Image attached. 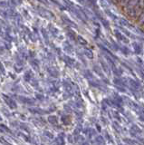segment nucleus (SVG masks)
I'll list each match as a JSON object with an SVG mask.
<instances>
[{
	"mask_svg": "<svg viewBox=\"0 0 144 145\" xmlns=\"http://www.w3.org/2000/svg\"><path fill=\"white\" fill-rule=\"evenodd\" d=\"M48 71H49V74L50 75H52L53 76L56 77L58 75V74L56 72V71H54V69H48Z\"/></svg>",
	"mask_w": 144,
	"mask_h": 145,
	"instance_id": "obj_21",
	"label": "nucleus"
},
{
	"mask_svg": "<svg viewBox=\"0 0 144 145\" xmlns=\"http://www.w3.org/2000/svg\"><path fill=\"white\" fill-rule=\"evenodd\" d=\"M64 85H65V89L67 90V91L70 92L71 90H72V86H71L69 83H64Z\"/></svg>",
	"mask_w": 144,
	"mask_h": 145,
	"instance_id": "obj_27",
	"label": "nucleus"
},
{
	"mask_svg": "<svg viewBox=\"0 0 144 145\" xmlns=\"http://www.w3.org/2000/svg\"><path fill=\"white\" fill-rule=\"evenodd\" d=\"M19 99H20L21 102H23V103H26V104H35V102L32 99H28V98H25V97H19Z\"/></svg>",
	"mask_w": 144,
	"mask_h": 145,
	"instance_id": "obj_6",
	"label": "nucleus"
},
{
	"mask_svg": "<svg viewBox=\"0 0 144 145\" xmlns=\"http://www.w3.org/2000/svg\"><path fill=\"white\" fill-rule=\"evenodd\" d=\"M29 111L31 112H35V113H42V111L40 110V109H37V108H35V109H33V108H30L29 109Z\"/></svg>",
	"mask_w": 144,
	"mask_h": 145,
	"instance_id": "obj_20",
	"label": "nucleus"
},
{
	"mask_svg": "<svg viewBox=\"0 0 144 145\" xmlns=\"http://www.w3.org/2000/svg\"><path fill=\"white\" fill-rule=\"evenodd\" d=\"M6 6V2L2 1V2H0V6Z\"/></svg>",
	"mask_w": 144,
	"mask_h": 145,
	"instance_id": "obj_35",
	"label": "nucleus"
},
{
	"mask_svg": "<svg viewBox=\"0 0 144 145\" xmlns=\"http://www.w3.org/2000/svg\"><path fill=\"white\" fill-rule=\"evenodd\" d=\"M35 97H36L37 99H39V100H43L44 99V96L42 95V94H40V93H36V94H35Z\"/></svg>",
	"mask_w": 144,
	"mask_h": 145,
	"instance_id": "obj_29",
	"label": "nucleus"
},
{
	"mask_svg": "<svg viewBox=\"0 0 144 145\" xmlns=\"http://www.w3.org/2000/svg\"><path fill=\"white\" fill-rule=\"evenodd\" d=\"M129 83H130L131 87H132V89H135V90L140 89V83H137V82L134 81V80H132V79H130V80H129Z\"/></svg>",
	"mask_w": 144,
	"mask_h": 145,
	"instance_id": "obj_2",
	"label": "nucleus"
},
{
	"mask_svg": "<svg viewBox=\"0 0 144 145\" xmlns=\"http://www.w3.org/2000/svg\"><path fill=\"white\" fill-rule=\"evenodd\" d=\"M0 70H2V74H5V69H4V67H3V65L1 64H0Z\"/></svg>",
	"mask_w": 144,
	"mask_h": 145,
	"instance_id": "obj_33",
	"label": "nucleus"
},
{
	"mask_svg": "<svg viewBox=\"0 0 144 145\" xmlns=\"http://www.w3.org/2000/svg\"><path fill=\"white\" fill-rule=\"evenodd\" d=\"M97 128H98V130H101V128H100L99 125H97Z\"/></svg>",
	"mask_w": 144,
	"mask_h": 145,
	"instance_id": "obj_37",
	"label": "nucleus"
},
{
	"mask_svg": "<svg viewBox=\"0 0 144 145\" xmlns=\"http://www.w3.org/2000/svg\"><path fill=\"white\" fill-rule=\"evenodd\" d=\"M0 127H1V128H3V129H5V130H6V132H9V133H10V130H8V129L6 128V126H5V125H3V124H1L0 125Z\"/></svg>",
	"mask_w": 144,
	"mask_h": 145,
	"instance_id": "obj_31",
	"label": "nucleus"
},
{
	"mask_svg": "<svg viewBox=\"0 0 144 145\" xmlns=\"http://www.w3.org/2000/svg\"><path fill=\"white\" fill-rule=\"evenodd\" d=\"M114 83H115L117 86H121V85H122L124 83V82L122 81V79H114Z\"/></svg>",
	"mask_w": 144,
	"mask_h": 145,
	"instance_id": "obj_15",
	"label": "nucleus"
},
{
	"mask_svg": "<svg viewBox=\"0 0 144 145\" xmlns=\"http://www.w3.org/2000/svg\"><path fill=\"white\" fill-rule=\"evenodd\" d=\"M65 62H67L68 64H74V61H73L72 59H70L69 57H67V56H66V58H65Z\"/></svg>",
	"mask_w": 144,
	"mask_h": 145,
	"instance_id": "obj_26",
	"label": "nucleus"
},
{
	"mask_svg": "<svg viewBox=\"0 0 144 145\" xmlns=\"http://www.w3.org/2000/svg\"><path fill=\"white\" fill-rule=\"evenodd\" d=\"M122 49H123V52H125L126 54H128V53H129V51H128V49H127V48L123 47V48H122Z\"/></svg>",
	"mask_w": 144,
	"mask_h": 145,
	"instance_id": "obj_36",
	"label": "nucleus"
},
{
	"mask_svg": "<svg viewBox=\"0 0 144 145\" xmlns=\"http://www.w3.org/2000/svg\"><path fill=\"white\" fill-rule=\"evenodd\" d=\"M86 133H87V135L89 136V138H92V137L95 135V130H93V129H90L88 132H86Z\"/></svg>",
	"mask_w": 144,
	"mask_h": 145,
	"instance_id": "obj_16",
	"label": "nucleus"
},
{
	"mask_svg": "<svg viewBox=\"0 0 144 145\" xmlns=\"http://www.w3.org/2000/svg\"><path fill=\"white\" fill-rule=\"evenodd\" d=\"M112 71H113V72H114V75H117V76H121V75H122V72L120 69H118V68H116L115 67V65H112Z\"/></svg>",
	"mask_w": 144,
	"mask_h": 145,
	"instance_id": "obj_7",
	"label": "nucleus"
},
{
	"mask_svg": "<svg viewBox=\"0 0 144 145\" xmlns=\"http://www.w3.org/2000/svg\"><path fill=\"white\" fill-rule=\"evenodd\" d=\"M32 77H33V74L30 72H27L25 74V81H30L32 79Z\"/></svg>",
	"mask_w": 144,
	"mask_h": 145,
	"instance_id": "obj_12",
	"label": "nucleus"
},
{
	"mask_svg": "<svg viewBox=\"0 0 144 145\" xmlns=\"http://www.w3.org/2000/svg\"><path fill=\"white\" fill-rule=\"evenodd\" d=\"M132 132H135V133H140L141 130H140V128H138V127L136 126V125H133L132 128Z\"/></svg>",
	"mask_w": 144,
	"mask_h": 145,
	"instance_id": "obj_24",
	"label": "nucleus"
},
{
	"mask_svg": "<svg viewBox=\"0 0 144 145\" xmlns=\"http://www.w3.org/2000/svg\"><path fill=\"white\" fill-rule=\"evenodd\" d=\"M69 108H70V107H68V106H66V105L64 106V109H65V110H67L69 112H72V110H71V109H69Z\"/></svg>",
	"mask_w": 144,
	"mask_h": 145,
	"instance_id": "obj_34",
	"label": "nucleus"
},
{
	"mask_svg": "<svg viewBox=\"0 0 144 145\" xmlns=\"http://www.w3.org/2000/svg\"><path fill=\"white\" fill-rule=\"evenodd\" d=\"M63 19L64 20V22H65V23H67L68 25H70L71 26H74L75 28H77V25H75L74 22H72V21H71L69 18H67V17H63Z\"/></svg>",
	"mask_w": 144,
	"mask_h": 145,
	"instance_id": "obj_8",
	"label": "nucleus"
},
{
	"mask_svg": "<svg viewBox=\"0 0 144 145\" xmlns=\"http://www.w3.org/2000/svg\"><path fill=\"white\" fill-rule=\"evenodd\" d=\"M93 69H94V71L96 72V74L97 75H99L100 76H102V77H103V72H102V70L100 69V67H98V66H93Z\"/></svg>",
	"mask_w": 144,
	"mask_h": 145,
	"instance_id": "obj_13",
	"label": "nucleus"
},
{
	"mask_svg": "<svg viewBox=\"0 0 144 145\" xmlns=\"http://www.w3.org/2000/svg\"><path fill=\"white\" fill-rule=\"evenodd\" d=\"M6 145H12V144H10V143H6Z\"/></svg>",
	"mask_w": 144,
	"mask_h": 145,
	"instance_id": "obj_39",
	"label": "nucleus"
},
{
	"mask_svg": "<svg viewBox=\"0 0 144 145\" xmlns=\"http://www.w3.org/2000/svg\"><path fill=\"white\" fill-rule=\"evenodd\" d=\"M62 121L63 122H64V124H70V122H71V119L69 116H63L62 117Z\"/></svg>",
	"mask_w": 144,
	"mask_h": 145,
	"instance_id": "obj_9",
	"label": "nucleus"
},
{
	"mask_svg": "<svg viewBox=\"0 0 144 145\" xmlns=\"http://www.w3.org/2000/svg\"><path fill=\"white\" fill-rule=\"evenodd\" d=\"M102 22H103V25H104L106 28H109V22L106 20H104V19H102Z\"/></svg>",
	"mask_w": 144,
	"mask_h": 145,
	"instance_id": "obj_25",
	"label": "nucleus"
},
{
	"mask_svg": "<svg viewBox=\"0 0 144 145\" xmlns=\"http://www.w3.org/2000/svg\"><path fill=\"white\" fill-rule=\"evenodd\" d=\"M48 122H49L51 124H56L58 122L57 117L54 115H50L49 117H48Z\"/></svg>",
	"mask_w": 144,
	"mask_h": 145,
	"instance_id": "obj_3",
	"label": "nucleus"
},
{
	"mask_svg": "<svg viewBox=\"0 0 144 145\" xmlns=\"http://www.w3.org/2000/svg\"><path fill=\"white\" fill-rule=\"evenodd\" d=\"M44 135L46 136L47 138H49V139H53V138H54V135L52 134V133H48V132H45V133H44Z\"/></svg>",
	"mask_w": 144,
	"mask_h": 145,
	"instance_id": "obj_23",
	"label": "nucleus"
},
{
	"mask_svg": "<svg viewBox=\"0 0 144 145\" xmlns=\"http://www.w3.org/2000/svg\"><path fill=\"white\" fill-rule=\"evenodd\" d=\"M57 142L59 143V145H64V138L62 137V135L58 136V138H57Z\"/></svg>",
	"mask_w": 144,
	"mask_h": 145,
	"instance_id": "obj_18",
	"label": "nucleus"
},
{
	"mask_svg": "<svg viewBox=\"0 0 144 145\" xmlns=\"http://www.w3.org/2000/svg\"><path fill=\"white\" fill-rule=\"evenodd\" d=\"M69 36L72 37L73 39H74V33H73V32H69Z\"/></svg>",
	"mask_w": 144,
	"mask_h": 145,
	"instance_id": "obj_32",
	"label": "nucleus"
},
{
	"mask_svg": "<svg viewBox=\"0 0 144 145\" xmlns=\"http://www.w3.org/2000/svg\"><path fill=\"white\" fill-rule=\"evenodd\" d=\"M122 30H123V32H124V33H125V34H126V35H128V36H132V34H131L130 32H128L127 30H125V29H124V28L122 29Z\"/></svg>",
	"mask_w": 144,
	"mask_h": 145,
	"instance_id": "obj_30",
	"label": "nucleus"
},
{
	"mask_svg": "<svg viewBox=\"0 0 144 145\" xmlns=\"http://www.w3.org/2000/svg\"><path fill=\"white\" fill-rule=\"evenodd\" d=\"M31 64H32V66L34 67L35 70H37V71L39 70V67H38V62H37V61H32Z\"/></svg>",
	"mask_w": 144,
	"mask_h": 145,
	"instance_id": "obj_17",
	"label": "nucleus"
},
{
	"mask_svg": "<svg viewBox=\"0 0 144 145\" xmlns=\"http://www.w3.org/2000/svg\"><path fill=\"white\" fill-rule=\"evenodd\" d=\"M101 63H102V64H103V70H104L105 72H107V74H109V72H110V70H109V68H108V65H107L106 64H105L104 62H103V61H101Z\"/></svg>",
	"mask_w": 144,
	"mask_h": 145,
	"instance_id": "obj_19",
	"label": "nucleus"
},
{
	"mask_svg": "<svg viewBox=\"0 0 144 145\" xmlns=\"http://www.w3.org/2000/svg\"><path fill=\"white\" fill-rule=\"evenodd\" d=\"M4 98L6 99V104H8L9 107H10L11 109H16V108H17V104H16V102L13 101V100H11V99H9V98H6L5 95H4Z\"/></svg>",
	"mask_w": 144,
	"mask_h": 145,
	"instance_id": "obj_1",
	"label": "nucleus"
},
{
	"mask_svg": "<svg viewBox=\"0 0 144 145\" xmlns=\"http://www.w3.org/2000/svg\"><path fill=\"white\" fill-rule=\"evenodd\" d=\"M82 145H86V144H85V143H83V144H82Z\"/></svg>",
	"mask_w": 144,
	"mask_h": 145,
	"instance_id": "obj_40",
	"label": "nucleus"
},
{
	"mask_svg": "<svg viewBox=\"0 0 144 145\" xmlns=\"http://www.w3.org/2000/svg\"><path fill=\"white\" fill-rule=\"evenodd\" d=\"M132 46H133L134 50H135V53H137V54H140V51H141V47H140V45H139V44H137V43H133V44H132Z\"/></svg>",
	"mask_w": 144,
	"mask_h": 145,
	"instance_id": "obj_5",
	"label": "nucleus"
},
{
	"mask_svg": "<svg viewBox=\"0 0 144 145\" xmlns=\"http://www.w3.org/2000/svg\"><path fill=\"white\" fill-rule=\"evenodd\" d=\"M64 49H65V52L68 53V54H72V53H73V48H72V46H69L68 44L64 45Z\"/></svg>",
	"mask_w": 144,
	"mask_h": 145,
	"instance_id": "obj_11",
	"label": "nucleus"
},
{
	"mask_svg": "<svg viewBox=\"0 0 144 145\" xmlns=\"http://www.w3.org/2000/svg\"><path fill=\"white\" fill-rule=\"evenodd\" d=\"M77 39H78V42L81 44V45H83V46H85V45L87 44L86 40L82 37V36H81V35H78V36H77Z\"/></svg>",
	"mask_w": 144,
	"mask_h": 145,
	"instance_id": "obj_10",
	"label": "nucleus"
},
{
	"mask_svg": "<svg viewBox=\"0 0 144 145\" xmlns=\"http://www.w3.org/2000/svg\"><path fill=\"white\" fill-rule=\"evenodd\" d=\"M0 31H1V29H0Z\"/></svg>",
	"mask_w": 144,
	"mask_h": 145,
	"instance_id": "obj_41",
	"label": "nucleus"
},
{
	"mask_svg": "<svg viewBox=\"0 0 144 145\" xmlns=\"http://www.w3.org/2000/svg\"><path fill=\"white\" fill-rule=\"evenodd\" d=\"M120 22H121V24H122V25H124V26H129V25H130V24L127 22V20H125V19H123V18L121 19Z\"/></svg>",
	"mask_w": 144,
	"mask_h": 145,
	"instance_id": "obj_22",
	"label": "nucleus"
},
{
	"mask_svg": "<svg viewBox=\"0 0 144 145\" xmlns=\"http://www.w3.org/2000/svg\"><path fill=\"white\" fill-rule=\"evenodd\" d=\"M115 35H116V37L118 38V39H120V40H122V35H121V34L119 33V32H117V31H115Z\"/></svg>",
	"mask_w": 144,
	"mask_h": 145,
	"instance_id": "obj_28",
	"label": "nucleus"
},
{
	"mask_svg": "<svg viewBox=\"0 0 144 145\" xmlns=\"http://www.w3.org/2000/svg\"><path fill=\"white\" fill-rule=\"evenodd\" d=\"M84 54H85V55L89 58V59H93V53L92 52V50L88 49V48L84 50Z\"/></svg>",
	"mask_w": 144,
	"mask_h": 145,
	"instance_id": "obj_4",
	"label": "nucleus"
},
{
	"mask_svg": "<svg viewBox=\"0 0 144 145\" xmlns=\"http://www.w3.org/2000/svg\"><path fill=\"white\" fill-rule=\"evenodd\" d=\"M95 141L98 143H100V144H104V139H103V136H97Z\"/></svg>",
	"mask_w": 144,
	"mask_h": 145,
	"instance_id": "obj_14",
	"label": "nucleus"
},
{
	"mask_svg": "<svg viewBox=\"0 0 144 145\" xmlns=\"http://www.w3.org/2000/svg\"><path fill=\"white\" fill-rule=\"evenodd\" d=\"M1 121H2V118H1V116H0V122H1Z\"/></svg>",
	"mask_w": 144,
	"mask_h": 145,
	"instance_id": "obj_38",
	"label": "nucleus"
}]
</instances>
